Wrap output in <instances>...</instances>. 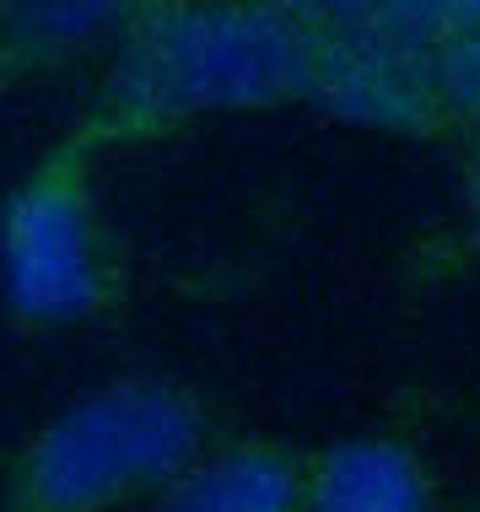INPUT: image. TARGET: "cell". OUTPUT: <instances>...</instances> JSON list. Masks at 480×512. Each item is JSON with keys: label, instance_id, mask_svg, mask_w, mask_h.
<instances>
[{"label": "cell", "instance_id": "cell-1", "mask_svg": "<svg viewBox=\"0 0 480 512\" xmlns=\"http://www.w3.org/2000/svg\"><path fill=\"white\" fill-rule=\"evenodd\" d=\"M308 54V11L297 6H130L65 141L98 157L211 114L308 98Z\"/></svg>", "mask_w": 480, "mask_h": 512}, {"label": "cell", "instance_id": "cell-2", "mask_svg": "<svg viewBox=\"0 0 480 512\" xmlns=\"http://www.w3.org/2000/svg\"><path fill=\"white\" fill-rule=\"evenodd\" d=\"M211 453V415L168 372H125L38 421L0 464V512H125L162 502Z\"/></svg>", "mask_w": 480, "mask_h": 512}, {"label": "cell", "instance_id": "cell-3", "mask_svg": "<svg viewBox=\"0 0 480 512\" xmlns=\"http://www.w3.org/2000/svg\"><path fill=\"white\" fill-rule=\"evenodd\" d=\"M125 292V259L92 184V157L60 135L0 200V308L17 329H76Z\"/></svg>", "mask_w": 480, "mask_h": 512}, {"label": "cell", "instance_id": "cell-4", "mask_svg": "<svg viewBox=\"0 0 480 512\" xmlns=\"http://www.w3.org/2000/svg\"><path fill=\"white\" fill-rule=\"evenodd\" d=\"M475 11L454 6H335L308 11V98L340 119L427 124L448 103V49Z\"/></svg>", "mask_w": 480, "mask_h": 512}, {"label": "cell", "instance_id": "cell-5", "mask_svg": "<svg viewBox=\"0 0 480 512\" xmlns=\"http://www.w3.org/2000/svg\"><path fill=\"white\" fill-rule=\"evenodd\" d=\"M157 512H308V480L276 442H222L162 496Z\"/></svg>", "mask_w": 480, "mask_h": 512}, {"label": "cell", "instance_id": "cell-6", "mask_svg": "<svg viewBox=\"0 0 480 512\" xmlns=\"http://www.w3.org/2000/svg\"><path fill=\"white\" fill-rule=\"evenodd\" d=\"M308 512H432V491L394 442H340L313 464Z\"/></svg>", "mask_w": 480, "mask_h": 512}, {"label": "cell", "instance_id": "cell-7", "mask_svg": "<svg viewBox=\"0 0 480 512\" xmlns=\"http://www.w3.org/2000/svg\"><path fill=\"white\" fill-rule=\"evenodd\" d=\"M130 6H0V98L27 76L87 54L103 38H119Z\"/></svg>", "mask_w": 480, "mask_h": 512}, {"label": "cell", "instance_id": "cell-8", "mask_svg": "<svg viewBox=\"0 0 480 512\" xmlns=\"http://www.w3.org/2000/svg\"><path fill=\"white\" fill-rule=\"evenodd\" d=\"M448 108H464L480 119V11L448 49Z\"/></svg>", "mask_w": 480, "mask_h": 512}, {"label": "cell", "instance_id": "cell-9", "mask_svg": "<svg viewBox=\"0 0 480 512\" xmlns=\"http://www.w3.org/2000/svg\"><path fill=\"white\" fill-rule=\"evenodd\" d=\"M470 200H475V216H480V157H475V173H470Z\"/></svg>", "mask_w": 480, "mask_h": 512}]
</instances>
